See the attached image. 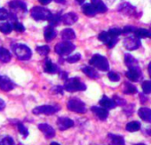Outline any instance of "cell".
Segmentation results:
<instances>
[{
    "label": "cell",
    "mask_w": 151,
    "mask_h": 145,
    "mask_svg": "<svg viewBox=\"0 0 151 145\" xmlns=\"http://www.w3.org/2000/svg\"><path fill=\"white\" fill-rule=\"evenodd\" d=\"M118 11H119V12H122V13H124V14H127V15H129V14H134V12H135V7L132 6H131L130 4H128V3H124V4H122V5L118 7Z\"/></svg>",
    "instance_id": "obj_26"
},
{
    "label": "cell",
    "mask_w": 151,
    "mask_h": 145,
    "mask_svg": "<svg viewBox=\"0 0 151 145\" xmlns=\"http://www.w3.org/2000/svg\"><path fill=\"white\" fill-rule=\"evenodd\" d=\"M64 90L68 92H75V91H83L86 90V86L84 82L80 81L79 78L74 77L67 79L64 84Z\"/></svg>",
    "instance_id": "obj_1"
},
{
    "label": "cell",
    "mask_w": 151,
    "mask_h": 145,
    "mask_svg": "<svg viewBox=\"0 0 151 145\" xmlns=\"http://www.w3.org/2000/svg\"><path fill=\"white\" fill-rule=\"evenodd\" d=\"M126 131L128 132H136L138 130L140 129V123L138 122V121H132V122H129L127 125H126V127H125Z\"/></svg>",
    "instance_id": "obj_30"
},
{
    "label": "cell",
    "mask_w": 151,
    "mask_h": 145,
    "mask_svg": "<svg viewBox=\"0 0 151 145\" xmlns=\"http://www.w3.org/2000/svg\"><path fill=\"white\" fill-rule=\"evenodd\" d=\"M10 14L5 8H0V21H5L9 18Z\"/></svg>",
    "instance_id": "obj_42"
},
{
    "label": "cell",
    "mask_w": 151,
    "mask_h": 145,
    "mask_svg": "<svg viewBox=\"0 0 151 145\" xmlns=\"http://www.w3.org/2000/svg\"><path fill=\"white\" fill-rule=\"evenodd\" d=\"M108 138L109 140V145H125L124 139L121 135H116L114 134H109Z\"/></svg>",
    "instance_id": "obj_18"
},
{
    "label": "cell",
    "mask_w": 151,
    "mask_h": 145,
    "mask_svg": "<svg viewBox=\"0 0 151 145\" xmlns=\"http://www.w3.org/2000/svg\"><path fill=\"white\" fill-rule=\"evenodd\" d=\"M148 37H151V28L148 30Z\"/></svg>",
    "instance_id": "obj_53"
},
{
    "label": "cell",
    "mask_w": 151,
    "mask_h": 145,
    "mask_svg": "<svg viewBox=\"0 0 151 145\" xmlns=\"http://www.w3.org/2000/svg\"><path fill=\"white\" fill-rule=\"evenodd\" d=\"M13 49L16 57L20 60H29L31 58V55H32L31 50L25 44H22V43L16 44L13 46Z\"/></svg>",
    "instance_id": "obj_4"
},
{
    "label": "cell",
    "mask_w": 151,
    "mask_h": 145,
    "mask_svg": "<svg viewBox=\"0 0 151 145\" xmlns=\"http://www.w3.org/2000/svg\"><path fill=\"white\" fill-rule=\"evenodd\" d=\"M78 4H83L84 2H85V0H76Z\"/></svg>",
    "instance_id": "obj_51"
},
{
    "label": "cell",
    "mask_w": 151,
    "mask_h": 145,
    "mask_svg": "<svg viewBox=\"0 0 151 145\" xmlns=\"http://www.w3.org/2000/svg\"><path fill=\"white\" fill-rule=\"evenodd\" d=\"M108 76H109V79L111 82H119V81H120V76H119V75L116 74V72H113V71L109 72Z\"/></svg>",
    "instance_id": "obj_40"
},
{
    "label": "cell",
    "mask_w": 151,
    "mask_h": 145,
    "mask_svg": "<svg viewBox=\"0 0 151 145\" xmlns=\"http://www.w3.org/2000/svg\"><path fill=\"white\" fill-rule=\"evenodd\" d=\"M38 1H39V2H40L42 5L45 6V5H48V4H50L52 0H38Z\"/></svg>",
    "instance_id": "obj_48"
},
{
    "label": "cell",
    "mask_w": 151,
    "mask_h": 145,
    "mask_svg": "<svg viewBox=\"0 0 151 145\" xmlns=\"http://www.w3.org/2000/svg\"><path fill=\"white\" fill-rule=\"evenodd\" d=\"M60 107L58 105H41L33 109L32 112L36 115L45 114V115H52L58 111H60Z\"/></svg>",
    "instance_id": "obj_7"
},
{
    "label": "cell",
    "mask_w": 151,
    "mask_h": 145,
    "mask_svg": "<svg viewBox=\"0 0 151 145\" xmlns=\"http://www.w3.org/2000/svg\"><path fill=\"white\" fill-rule=\"evenodd\" d=\"M37 52L41 55V56H47L48 53L50 52V48L47 45H43V46H39L36 49Z\"/></svg>",
    "instance_id": "obj_35"
},
{
    "label": "cell",
    "mask_w": 151,
    "mask_h": 145,
    "mask_svg": "<svg viewBox=\"0 0 151 145\" xmlns=\"http://www.w3.org/2000/svg\"><path fill=\"white\" fill-rule=\"evenodd\" d=\"M82 71L85 75H86L88 77L92 78V79H97L99 78V74L98 72H96V70L93 67V66H85L82 68Z\"/></svg>",
    "instance_id": "obj_22"
},
{
    "label": "cell",
    "mask_w": 151,
    "mask_h": 145,
    "mask_svg": "<svg viewBox=\"0 0 151 145\" xmlns=\"http://www.w3.org/2000/svg\"><path fill=\"white\" fill-rule=\"evenodd\" d=\"M122 33H123V29L118 28H112L109 30V34L112 37H118Z\"/></svg>",
    "instance_id": "obj_37"
},
{
    "label": "cell",
    "mask_w": 151,
    "mask_h": 145,
    "mask_svg": "<svg viewBox=\"0 0 151 145\" xmlns=\"http://www.w3.org/2000/svg\"><path fill=\"white\" fill-rule=\"evenodd\" d=\"M148 75H149V76H150V78H151V62L149 63V65H148Z\"/></svg>",
    "instance_id": "obj_50"
},
{
    "label": "cell",
    "mask_w": 151,
    "mask_h": 145,
    "mask_svg": "<svg viewBox=\"0 0 151 145\" xmlns=\"http://www.w3.org/2000/svg\"><path fill=\"white\" fill-rule=\"evenodd\" d=\"M12 55L10 51L3 47H0V61L3 63H7L11 60Z\"/></svg>",
    "instance_id": "obj_25"
},
{
    "label": "cell",
    "mask_w": 151,
    "mask_h": 145,
    "mask_svg": "<svg viewBox=\"0 0 151 145\" xmlns=\"http://www.w3.org/2000/svg\"><path fill=\"white\" fill-rule=\"evenodd\" d=\"M0 145H15L14 139L9 135H4L0 137Z\"/></svg>",
    "instance_id": "obj_34"
},
{
    "label": "cell",
    "mask_w": 151,
    "mask_h": 145,
    "mask_svg": "<svg viewBox=\"0 0 151 145\" xmlns=\"http://www.w3.org/2000/svg\"><path fill=\"white\" fill-rule=\"evenodd\" d=\"M68 109L77 113H85L86 107L85 103L78 97H72L68 102Z\"/></svg>",
    "instance_id": "obj_5"
},
{
    "label": "cell",
    "mask_w": 151,
    "mask_h": 145,
    "mask_svg": "<svg viewBox=\"0 0 151 145\" xmlns=\"http://www.w3.org/2000/svg\"><path fill=\"white\" fill-rule=\"evenodd\" d=\"M123 91L126 95H133V94L137 93L138 90H137V88L134 85H132V84H131L129 82H125Z\"/></svg>",
    "instance_id": "obj_29"
},
{
    "label": "cell",
    "mask_w": 151,
    "mask_h": 145,
    "mask_svg": "<svg viewBox=\"0 0 151 145\" xmlns=\"http://www.w3.org/2000/svg\"><path fill=\"white\" fill-rule=\"evenodd\" d=\"M15 87V84L6 76H0V90L3 91H11Z\"/></svg>",
    "instance_id": "obj_11"
},
{
    "label": "cell",
    "mask_w": 151,
    "mask_h": 145,
    "mask_svg": "<svg viewBox=\"0 0 151 145\" xmlns=\"http://www.w3.org/2000/svg\"><path fill=\"white\" fill-rule=\"evenodd\" d=\"M91 4L93 6V7L95 8V10L97 11V13H106L108 10V7L106 6V5L104 4V2L102 0H91Z\"/></svg>",
    "instance_id": "obj_20"
},
{
    "label": "cell",
    "mask_w": 151,
    "mask_h": 145,
    "mask_svg": "<svg viewBox=\"0 0 151 145\" xmlns=\"http://www.w3.org/2000/svg\"><path fill=\"white\" fill-rule=\"evenodd\" d=\"M38 129L45 134L47 139H51L55 136V130L48 124L42 123L38 125Z\"/></svg>",
    "instance_id": "obj_13"
},
{
    "label": "cell",
    "mask_w": 151,
    "mask_h": 145,
    "mask_svg": "<svg viewBox=\"0 0 151 145\" xmlns=\"http://www.w3.org/2000/svg\"><path fill=\"white\" fill-rule=\"evenodd\" d=\"M76 49V46L70 43L69 41H64L61 43H59L55 45L54 50L56 53H58L60 56H65L70 54L74 50Z\"/></svg>",
    "instance_id": "obj_6"
},
{
    "label": "cell",
    "mask_w": 151,
    "mask_h": 145,
    "mask_svg": "<svg viewBox=\"0 0 151 145\" xmlns=\"http://www.w3.org/2000/svg\"><path fill=\"white\" fill-rule=\"evenodd\" d=\"M57 126L60 131H65L74 126V121L69 118L60 117L57 119Z\"/></svg>",
    "instance_id": "obj_10"
},
{
    "label": "cell",
    "mask_w": 151,
    "mask_h": 145,
    "mask_svg": "<svg viewBox=\"0 0 151 145\" xmlns=\"http://www.w3.org/2000/svg\"><path fill=\"white\" fill-rule=\"evenodd\" d=\"M113 100H114V102L116 103V105H120V106H122V105H125V104H126L125 100H124V99H123V98H121V97H118V96H114Z\"/></svg>",
    "instance_id": "obj_43"
},
{
    "label": "cell",
    "mask_w": 151,
    "mask_h": 145,
    "mask_svg": "<svg viewBox=\"0 0 151 145\" xmlns=\"http://www.w3.org/2000/svg\"><path fill=\"white\" fill-rule=\"evenodd\" d=\"M112 38L113 37L109 34V32H106V31H103L99 35V40L101 41L102 43H104L106 45H108L109 43V42L111 41Z\"/></svg>",
    "instance_id": "obj_32"
},
{
    "label": "cell",
    "mask_w": 151,
    "mask_h": 145,
    "mask_svg": "<svg viewBox=\"0 0 151 145\" xmlns=\"http://www.w3.org/2000/svg\"><path fill=\"white\" fill-rule=\"evenodd\" d=\"M78 16L75 13H68L61 17V21L66 25H72L78 21Z\"/></svg>",
    "instance_id": "obj_16"
},
{
    "label": "cell",
    "mask_w": 151,
    "mask_h": 145,
    "mask_svg": "<svg viewBox=\"0 0 151 145\" xmlns=\"http://www.w3.org/2000/svg\"><path fill=\"white\" fill-rule=\"evenodd\" d=\"M140 40L139 38L134 36H129L126 37L124 40V46L128 50H137L140 46Z\"/></svg>",
    "instance_id": "obj_8"
},
{
    "label": "cell",
    "mask_w": 151,
    "mask_h": 145,
    "mask_svg": "<svg viewBox=\"0 0 151 145\" xmlns=\"http://www.w3.org/2000/svg\"><path fill=\"white\" fill-rule=\"evenodd\" d=\"M48 21H49L50 26H52V27H56V26H58V25L60 24V22L61 21V16H60L59 14H52V15L51 16V18L48 20Z\"/></svg>",
    "instance_id": "obj_31"
},
{
    "label": "cell",
    "mask_w": 151,
    "mask_h": 145,
    "mask_svg": "<svg viewBox=\"0 0 151 145\" xmlns=\"http://www.w3.org/2000/svg\"><path fill=\"white\" fill-rule=\"evenodd\" d=\"M17 127H18L19 132L21 133V134L23 135V137H27L29 135V130L22 123H18Z\"/></svg>",
    "instance_id": "obj_38"
},
{
    "label": "cell",
    "mask_w": 151,
    "mask_h": 145,
    "mask_svg": "<svg viewBox=\"0 0 151 145\" xmlns=\"http://www.w3.org/2000/svg\"><path fill=\"white\" fill-rule=\"evenodd\" d=\"M138 114L141 119H143L146 122L151 123V109L147 107H141L138 111Z\"/></svg>",
    "instance_id": "obj_17"
},
{
    "label": "cell",
    "mask_w": 151,
    "mask_h": 145,
    "mask_svg": "<svg viewBox=\"0 0 151 145\" xmlns=\"http://www.w3.org/2000/svg\"><path fill=\"white\" fill-rule=\"evenodd\" d=\"M6 107V102L0 98V111H3Z\"/></svg>",
    "instance_id": "obj_46"
},
{
    "label": "cell",
    "mask_w": 151,
    "mask_h": 145,
    "mask_svg": "<svg viewBox=\"0 0 151 145\" xmlns=\"http://www.w3.org/2000/svg\"><path fill=\"white\" fill-rule=\"evenodd\" d=\"M124 63L129 68L138 65V60L132 55H131L129 53H126L124 55Z\"/></svg>",
    "instance_id": "obj_27"
},
{
    "label": "cell",
    "mask_w": 151,
    "mask_h": 145,
    "mask_svg": "<svg viewBox=\"0 0 151 145\" xmlns=\"http://www.w3.org/2000/svg\"><path fill=\"white\" fill-rule=\"evenodd\" d=\"M31 17L35 21H48L52 14L46 8L41 6H35L30 11Z\"/></svg>",
    "instance_id": "obj_2"
},
{
    "label": "cell",
    "mask_w": 151,
    "mask_h": 145,
    "mask_svg": "<svg viewBox=\"0 0 151 145\" xmlns=\"http://www.w3.org/2000/svg\"><path fill=\"white\" fill-rule=\"evenodd\" d=\"M143 93L150 94L151 93V81H144L141 84Z\"/></svg>",
    "instance_id": "obj_36"
},
{
    "label": "cell",
    "mask_w": 151,
    "mask_h": 145,
    "mask_svg": "<svg viewBox=\"0 0 151 145\" xmlns=\"http://www.w3.org/2000/svg\"><path fill=\"white\" fill-rule=\"evenodd\" d=\"M13 27H14V29L15 31L19 32V33L24 32V30H25L24 26H23L21 22H18V21L14 22V23L13 24Z\"/></svg>",
    "instance_id": "obj_41"
},
{
    "label": "cell",
    "mask_w": 151,
    "mask_h": 145,
    "mask_svg": "<svg viewBox=\"0 0 151 145\" xmlns=\"http://www.w3.org/2000/svg\"><path fill=\"white\" fill-rule=\"evenodd\" d=\"M99 104H101V106H102L103 108L107 109V110H110L116 107V103L114 102V100L109 98L107 96H103L101 97V99L100 100Z\"/></svg>",
    "instance_id": "obj_19"
},
{
    "label": "cell",
    "mask_w": 151,
    "mask_h": 145,
    "mask_svg": "<svg viewBox=\"0 0 151 145\" xmlns=\"http://www.w3.org/2000/svg\"><path fill=\"white\" fill-rule=\"evenodd\" d=\"M134 36L138 38H146L148 36V30L146 28H136L134 31Z\"/></svg>",
    "instance_id": "obj_33"
},
{
    "label": "cell",
    "mask_w": 151,
    "mask_h": 145,
    "mask_svg": "<svg viewBox=\"0 0 151 145\" xmlns=\"http://www.w3.org/2000/svg\"><path fill=\"white\" fill-rule=\"evenodd\" d=\"M135 145H146V144H144V143H137Z\"/></svg>",
    "instance_id": "obj_55"
},
{
    "label": "cell",
    "mask_w": 151,
    "mask_h": 145,
    "mask_svg": "<svg viewBox=\"0 0 151 145\" xmlns=\"http://www.w3.org/2000/svg\"><path fill=\"white\" fill-rule=\"evenodd\" d=\"M56 3H59V4H65L66 0H54Z\"/></svg>",
    "instance_id": "obj_49"
},
{
    "label": "cell",
    "mask_w": 151,
    "mask_h": 145,
    "mask_svg": "<svg viewBox=\"0 0 151 145\" xmlns=\"http://www.w3.org/2000/svg\"><path fill=\"white\" fill-rule=\"evenodd\" d=\"M91 111L101 119V120H105L108 116H109V112L107 109L103 107H97V106H93L91 108Z\"/></svg>",
    "instance_id": "obj_14"
},
{
    "label": "cell",
    "mask_w": 151,
    "mask_h": 145,
    "mask_svg": "<svg viewBox=\"0 0 151 145\" xmlns=\"http://www.w3.org/2000/svg\"><path fill=\"white\" fill-rule=\"evenodd\" d=\"M90 65L95 66L96 68H98L99 70L101 71H109V63L108 61V59L104 57L101 56L100 54H95L93 56V58L90 59L89 61Z\"/></svg>",
    "instance_id": "obj_3"
},
{
    "label": "cell",
    "mask_w": 151,
    "mask_h": 145,
    "mask_svg": "<svg viewBox=\"0 0 151 145\" xmlns=\"http://www.w3.org/2000/svg\"><path fill=\"white\" fill-rule=\"evenodd\" d=\"M147 134L151 135V129H147Z\"/></svg>",
    "instance_id": "obj_52"
},
{
    "label": "cell",
    "mask_w": 151,
    "mask_h": 145,
    "mask_svg": "<svg viewBox=\"0 0 151 145\" xmlns=\"http://www.w3.org/2000/svg\"><path fill=\"white\" fill-rule=\"evenodd\" d=\"M82 12L84 13V14L89 17L95 16V14H97V11L95 10V8L92 4H85L82 6Z\"/></svg>",
    "instance_id": "obj_23"
},
{
    "label": "cell",
    "mask_w": 151,
    "mask_h": 145,
    "mask_svg": "<svg viewBox=\"0 0 151 145\" xmlns=\"http://www.w3.org/2000/svg\"><path fill=\"white\" fill-rule=\"evenodd\" d=\"M81 58V55L79 53H76L72 56H69L66 58V61L68 62V63H76L78 62V60H80Z\"/></svg>",
    "instance_id": "obj_39"
},
{
    "label": "cell",
    "mask_w": 151,
    "mask_h": 145,
    "mask_svg": "<svg viewBox=\"0 0 151 145\" xmlns=\"http://www.w3.org/2000/svg\"><path fill=\"white\" fill-rule=\"evenodd\" d=\"M44 70L45 72H47V74H56V72H58L59 71V67L53 64L49 58H46L45 59V65H44Z\"/></svg>",
    "instance_id": "obj_15"
},
{
    "label": "cell",
    "mask_w": 151,
    "mask_h": 145,
    "mask_svg": "<svg viewBox=\"0 0 151 145\" xmlns=\"http://www.w3.org/2000/svg\"><path fill=\"white\" fill-rule=\"evenodd\" d=\"M60 36H61V38L64 40V41H70V40H73L76 38V34L74 32L73 29L71 28H65L61 31L60 33Z\"/></svg>",
    "instance_id": "obj_24"
},
{
    "label": "cell",
    "mask_w": 151,
    "mask_h": 145,
    "mask_svg": "<svg viewBox=\"0 0 151 145\" xmlns=\"http://www.w3.org/2000/svg\"><path fill=\"white\" fill-rule=\"evenodd\" d=\"M56 31L53 28V27L52 26H48L45 28L44 30V36L46 42H51L52 40H53L56 36Z\"/></svg>",
    "instance_id": "obj_21"
},
{
    "label": "cell",
    "mask_w": 151,
    "mask_h": 145,
    "mask_svg": "<svg viewBox=\"0 0 151 145\" xmlns=\"http://www.w3.org/2000/svg\"><path fill=\"white\" fill-rule=\"evenodd\" d=\"M135 28L132 27V26H125L124 28H123V33L124 34H128V33H132L135 31Z\"/></svg>",
    "instance_id": "obj_45"
},
{
    "label": "cell",
    "mask_w": 151,
    "mask_h": 145,
    "mask_svg": "<svg viewBox=\"0 0 151 145\" xmlns=\"http://www.w3.org/2000/svg\"><path fill=\"white\" fill-rule=\"evenodd\" d=\"M14 29L13 25L10 22H2L0 23V31L5 35H8Z\"/></svg>",
    "instance_id": "obj_28"
},
{
    "label": "cell",
    "mask_w": 151,
    "mask_h": 145,
    "mask_svg": "<svg viewBox=\"0 0 151 145\" xmlns=\"http://www.w3.org/2000/svg\"><path fill=\"white\" fill-rule=\"evenodd\" d=\"M63 90H64V87H61V86H55L54 88H52V92L53 94H63Z\"/></svg>",
    "instance_id": "obj_44"
},
{
    "label": "cell",
    "mask_w": 151,
    "mask_h": 145,
    "mask_svg": "<svg viewBox=\"0 0 151 145\" xmlns=\"http://www.w3.org/2000/svg\"><path fill=\"white\" fill-rule=\"evenodd\" d=\"M60 78L62 80H65V81L68 79V74L66 72H60Z\"/></svg>",
    "instance_id": "obj_47"
},
{
    "label": "cell",
    "mask_w": 151,
    "mask_h": 145,
    "mask_svg": "<svg viewBox=\"0 0 151 145\" xmlns=\"http://www.w3.org/2000/svg\"><path fill=\"white\" fill-rule=\"evenodd\" d=\"M50 145H60V144H59V143H57V142H52Z\"/></svg>",
    "instance_id": "obj_54"
},
{
    "label": "cell",
    "mask_w": 151,
    "mask_h": 145,
    "mask_svg": "<svg viewBox=\"0 0 151 145\" xmlns=\"http://www.w3.org/2000/svg\"><path fill=\"white\" fill-rule=\"evenodd\" d=\"M125 75H126V77H127L130 81L134 82H139V79L142 77L141 70H140V68L139 67V65L129 68V70L126 72Z\"/></svg>",
    "instance_id": "obj_9"
},
{
    "label": "cell",
    "mask_w": 151,
    "mask_h": 145,
    "mask_svg": "<svg viewBox=\"0 0 151 145\" xmlns=\"http://www.w3.org/2000/svg\"><path fill=\"white\" fill-rule=\"evenodd\" d=\"M9 6L14 12L27 13V6L23 1H21V0H13V1L9 3Z\"/></svg>",
    "instance_id": "obj_12"
}]
</instances>
